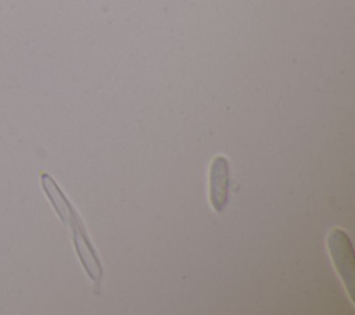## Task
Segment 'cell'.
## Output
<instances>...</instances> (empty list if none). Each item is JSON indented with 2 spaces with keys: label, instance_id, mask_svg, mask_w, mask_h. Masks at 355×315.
I'll return each instance as SVG.
<instances>
[{
  "label": "cell",
  "instance_id": "cell-3",
  "mask_svg": "<svg viewBox=\"0 0 355 315\" xmlns=\"http://www.w3.org/2000/svg\"><path fill=\"white\" fill-rule=\"evenodd\" d=\"M209 201L216 212H222L229 200V161L225 155H216L209 167Z\"/></svg>",
  "mask_w": 355,
  "mask_h": 315
},
{
  "label": "cell",
  "instance_id": "cell-2",
  "mask_svg": "<svg viewBox=\"0 0 355 315\" xmlns=\"http://www.w3.org/2000/svg\"><path fill=\"white\" fill-rule=\"evenodd\" d=\"M327 248L347 293L354 303L355 253L348 235L340 228H333L327 235Z\"/></svg>",
  "mask_w": 355,
  "mask_h": 315
},
{
  "label": "cell",
  "instance_id": "cell-1",
  "mask_svg": "<svg viewBox=\"0 0 355 315\" xmlns=\"http://www.w3.org/2000/svg\"><path fill=\"white\" fill-rule=\"evenodd\" d=\"M40 179H42V187L49 201L53 204L57 215L72 232V241L85 271L87 272L90 279L96 283V286L101 284L103 266L96 254L93 244L90 243V239L86 233V229L80 221L79 214L75 211V208L68 201L62 190L58 187L57 182L49 173L46 172L42 173Z\"/></svg>",
  "mask_w": 355,
  "mask_h": 315
}]
</instances>
